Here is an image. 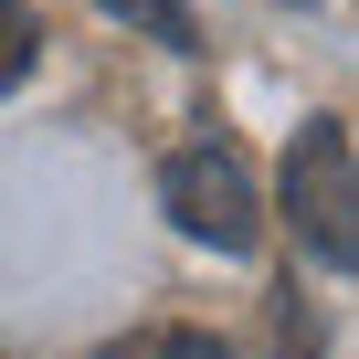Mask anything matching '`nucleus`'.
<instances>
[{"label": "nucleus", "mask_w": 359, "mask_h": 359, "mask_svg": "<svg viewBox=\"0 0 359 359\" xmlns=\"http://www.w3.org/2000/svg\"><path fill=\"white\" fill-rule=\"evenodd\" d=\"M137 359H233L212 327H158V338H137Z\"/></svg>", "instance_id": "obj_5"}, {"label": "nucleus", "mask_w": 359, "mask_h": 359, "mask_svg": "<svg viewBox=\"0 0 359 359\" xmlns=\"http://www.w3.org/2000/svg\"><path fill=\"white\" fill-rule=\"evenodd\" d=\"M116 22H148L169 53H201V22H191V0H106Z\"/></svg>", "instance_id": "obj_3"}, {"label": "nucleus", "mask_w": 359, "mask_h": 359, "mask_svg": "<svg viewBox=\"0 0 359 359\" xmlns=\"http://www.w3.org/2000/svg\"><path fill=\"white\" fill-rule=\"evenodd\" d=\"M158 201H169V222H180V233L212 243V254H254V233H264V191H254L243 148H222V137L180 148V158L158 169Z\"/></svg>", "instance_id": "obj_2"}, {"label": "nucleus", "mask_w": 359, "mask_h": 359, "mask_svg": "<svg viewBox=\"0 0 359 359\" xmlns=\"http://www.w3.org/2000/svg\"><path fill=\"white\" fill-rule=\"evenodd\" d=\"M43 53V22H32V0H0V95H11Z\"/></svg>", "instance_id": "obj_4"}, {"label": "nucleus", "mask_w": 359, "mask_h": 359, "mask_svg": "<svg viewBox=\"0 0 359 359\" xmlns=\"http://www.w3.org/2000/svg\"><path fill=\"white\" fill-rule=\"evenodd\" d=\"M285 222H296V243L327 275L359 264V158H348V116H306V137L285 148Z\"/></svg>", "instance_id": "obj_1"}]
</instances>
